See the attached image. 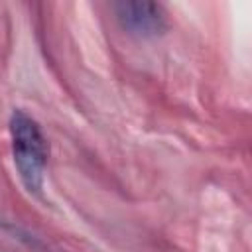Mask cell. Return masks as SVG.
Listing matches in <instances>:
<instances>
[{"mask_svg":"<svg viewBox=\"0 0 252 252\" xmlns=\"http://www.w3.org/2000/svg\"><path fill=\"white\" fill-rule=\"evenodd\" d=\"M10 140L20 179L30 193L37 195L43 187L47 163V146L37 122L24 110H14L10 116Z\"/></svg>","mask_w":252,"mask_h":252,"instance_id":"cell-1","label":"cell"},{"mask_svg":"<svg viewBox=\"0 0 252 252\" xmlns=\"http://www.w3.org/2000/svg\"><path fill=\"white\" fill-rule=\"evenodd\" d=\"M120 26L136 37H158L165 32V12L158 2L150 0H124L114 4Z\"/></svg>","mask_w":252,"mask_h":252,"instance_id":"cell-2","label":"cell"}]
</instances>
